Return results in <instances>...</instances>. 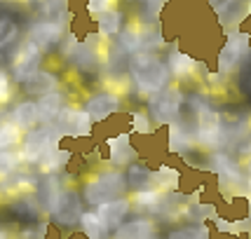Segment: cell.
Masks as SVG:
<instances>
[{"label": "cell", "instance_id": "6da1fadb", "mask_svg": "<svg viewBox=\"0 0 251 239\" xmlns=\"http://www.w3.org/2000/svg\"><path fill=\"white\" fill-rule=\"evenodd\" d=\"M134 77H136L141 92H157L167 82V68L155 56H141L134 64Z\"/></svg>", "mask_w": 251, "mask_h": 239}, {"label": "cell", "instance_id": "7a4b0ae2", "mask_svg": "<svg viewBox=\"0 0 251 239\" xmlns=\"http://www.w3.org/2000/svg\"><path fill=\"white\" fill-rule=\"evenodd\" d=\"M122 188V176L120 174H101L97 181L87 185V199L92 204H106L108 197L120 192Z\"/></svg>", "mask_w": 251, "mask_h": 239}, {"label": "cell", "instance_id": "3957f363", "mask_svg": "<svg viewBox=\"0 0 251 239\" xmlns=\"http://www.w3.org/2000/svg\"><path fill=\"white\" fill-rule=\"evenodd\" d=\"M38 64H40V49L35 40L28 45H24L19 56H17V64H14V73H17V80L22 82H28L31 77H35V71H38Z\"/></svg>", "mask_w": 251, "mask_h": 239}, {"label": "cell", "instance_id": "277c9868", "mask_svg": "<svg viewBox=\"0 0 251 239\" xmlns=\"http://www.w3.org/2000/svg\"><path fill=\"white\" fill-rule=\"evenodd\" d=\"M52 211H54V218L64 225H73L77 220V211H80V204H77V195L66 190V192H59V195L52 199Z\"/></svg>", "mask_w": 251, "mask_h": 239}, {"label": "cell", "instance_id": "5b68a950", "mask_svg": "<svg viewBox=\"0 0 251 239\" xmlns=\"http://www.w3.org/2000/svg\"><path fill=\"white\" fill-rule=\"evenodd\" d=\"M89 113H64L59 120V127L68 136H85L89 131Z\"/></svg>", "mask_w": 251, "mask_h": 239}, {"label": "cell", "instance_id": "8992f818", "mask_svg": "<svg viewBox=\"0 0 251 239\" xmlns=\"http://www.w3.org/2000/svg\"><path fill=\"white\" fill-rule=\"evenodd\" d=\"M244 47H247V35H232L230 43L221 52V71H230L232 66L237 64Z\"/></svg>", "mask_w": 251, "mask_h": 239}, {"label": "cell", "instance_id": "52a82bcc", "mask_svg": "<svg viewBox=\"0 0 251 239\" xmlns=\"http://www.w3.org/2000/svg\"><path fill=\"white\" fill-rule=\"evenodd\" d=\"M219 129H221V120L214 110H202L200 115V136L204 143H216L219 139Z\"/></svg>", "mask_w": 251, "mask_h": 239}, {"label": "cell", "instance_id": "ba28073f", "mask_svg": "<svg viewBox=\"0 0 251 239\" xmlns=\"http://www.w3.org/2000/svg\"><path fill=\"white\" fill-rule=\"evenodd\" d=\"M118 106H120V101L115 96H94V98H89L87 113L92 120H103V118H108L113 110H118Z\"/></svg>", "mask_w": 251, "mask_h": 239}, {"label": "cell", "instance_id": "9c48e42d", "mask_svg": "<svg viewBox=\"0 0 251 239\" xmlns=\"http://www.w3.org/2000/svg\"><path fill=\"white\" fill-rule=\"evenodd\" d=\"M50 129H38L28 134V141H26V148H24V157L26 160H38L43 150L47 148V143H50Z\"/></svg>", "mask_w": 251, "mask_h": 239}, {"label": "cell", "instance_id": "30bf717a", "mask_svg": "<svg viewBox=\"0 0 251 239\" xmlns=\"http://www.w3.org/2000/svg\"><path fill=\"white\" fill-rule=\"evenodd\" d=\"M153 113L157 120H174L178 115V94L169 92V96H160L153 101Z\"/></svg>", "mask_w": 251, "mask_h": 239}, {"label": "cell", "instance_id": "8fae6325", "mask_svg": "<svg viewBox=\"0 0 251 239\" xmlns=\"http://www.w3.org/2000/svg\"><path fill=\"white\" fill-rule=\"evenodd\" d=\"M127 207H129V204H127L125 199H118V202H106V204H101L99 218L103 220V225H106V228H115V225L120 223V218L125 216Z\"/></svg>", "mask_w": 251, "mask_h": 239}, {"label": "cell", "instance_id": "7c38bea8", "mask_svg": "<svg viewBox=\"0 0 251 239\" xmlns=\"http://www.w3.org/2000/svg\"><path fill=\"white\" fill-rule=\"evenodd\" d=\"M59 35H61V24H56V22L40 24V26L33 28V40L40 45L54 43V40H59Z\"/></svg>", "mask_w": 251, "mask_h": 239}, {"label": "cell", "instance_id": "4fadbf2b", "mask_svg": "<svg viewBox=\"0 0 251 239\" xmlns=\"http://www.w3.org/2000/svg\"><path fill=\"white\" fill-rule=\"evenodd\" d=\"M59 110H61V96H59V94H45V96L38 101V115H40V120L56 118Z\"/></svg>", "mask_w": 251, "mask_h": 239}, {"label": "cell", "instance_id": "5bb4252c", "mask_svg": "<svg viewBox=\"0 0 251 239\" xmlns=\"http://www.w3.org/2000/svg\"><path fill=\"white\" fill-rule=\"evenodd\" d=\"M35 120H40L35 103H28V101H26L22 106H17V110H14V122H17L19 127H33Z\"/></svg>", "mask_w": 251, "mask_h": 239}, {"label": "cell", "instance_id": "9a60e30c", "mask_svg": "<svg viewBox=\"0 0 251 239\" xmlns=\"http://www.w3.org/2000/svg\"><path fill=\"white\" fill-rule=\"evenodd\" d=\"M153 225L151 223H143V220H136V223H129L118 232V239H146L151 235Z\"/></svg>", "mask_w": 251, "mask_h": 239}, {"label": "cell", "instance_id": "2e32d148", "mask_svg": "<svg viewBox=\"0 0 251 239\" xmlns=\"http://www.w3.org/2000/svg\"><path fill=\"white\" fill-rule=\"evenodd\" d=\"M110 152H113V160H115V162H127L131 157L129 139H127V136L113 139V141H110Z\"/></svg>", "mask_w": 251, "mask_h": 239}, {"label": "cell", "instance_id": "e0dca14e", "mask_svg": "<svg viewBox=\"0 0 251 239\" xmlns=\"http://www.w3.org/2000/svg\"><path fill=\"white\" fill-rule=\"evenodd\" d=\"M120 22H122V14L115 10H106L103 12V17H101V33H106V35H113V33H118V28H120Z\"/></svg>", "mask_w": 251, "mask_h": 239}, {"label": "cell", "instance_id": "ac0fdd59", "mask_svg": "<svg viewBox=\"0 0 251 239\" xmlns=\"http://www.w3.org/2000/svg\"><path fill=\"white\" fill-rule=\"evenodd\" d=\"M56 85V77L50 75V73H38L33 82H28V92L31 94H43V92H50V89H54Z\"/></svg>", "mask_w": 251, "mask_h": 239}, {"label": "cell", "instance_id": "d6986e66", "mask_svg": "<svg viewBox=\"0 0 251 239\" xmlns=\"http://www.w3.org/2000/svg\"><path fill=\"white\" fill-rule=\"evenodd\" d=\"M17 139H19V124L17 122L14 124H10V122L0 124V150L12 145V143H17Z\"/></svg>", "mask_w": 251, "mask_h": 239}, {"label": "cell", "instance_id": "ffe728a7", "mask_svg": "<svg viewBox=\"0 0 251 239\" xmlns=\"http://www.w3.org/2000/svg\"><path fill=\"white\" fill-rule=\"evenodd\" d=\"M82 225H85V230H87V235L92 239H101V232H103V220L99 216H92V214H85L82 216Z\"/></svg>", "mask_w": 251, "mask_h": 239}, {"label": "cell", "instance_id": "44dd1931", "mask_svg": "<svg viewBox=\"0 0 251 239\" xmlns=\"http://www.w3.org/2000/svg\"><path fill=\"white\" fill-rule=\"evenodd\" d=\"M17 38V26L7 19V17H0V47H5L7 43H12Z\"/></svg>", "mask_w": 251, "mask_h": 239}, {"label": "cell", "instance_id": "7402d4cb", "mask_svg": "<svg viewBox=\"0 0 251 239\" xmlns=\"http://www.w3.org/2000/svg\"><path fill=\"white\" fill-rule=\"evenodd\" d=\"M169 66L174 68V73L183 75V73H188V71L193 68V59H190V56H186V54H181V52H174V54H172Z\"/></svg>", "mask_w": 251, "mask_h": 239}, {"label": "cell", "instance_id": "603a6c76", "mask_svg": "<svg viewBox=\"0 0 251 239\" xmlns=\"http://www.w3.org/2000/svg\"><path fill=\"white\" fill-rule=\"evenodd\" d=\"M169 239H207V230H178Z\"/></svg>", "mask_w": 251, "mask_h": 239}, {"label": "cell", "instance_id": "cb8c5ba5", "mask_svg": "<svg viewBox=\"0 0 251 239\" xmlns=\"http://www.w3.org/2000/svg\"><path fill=\"white\" fill-rule=\"evenodd\" d=\"M17 167V157L10 152H0V174H10Z\"/></svg>", "mask_w": 251, "mask_h": 239}, {"label": "cell", "instance_id": "d4e9b609", "mask_svg": "<svg viewBox=\"0 0 251 239\" xmlns=\"http://www.w3.org/2000/svg\"><path fill=\"white\" fill-rule=\"evenodd\" d=\"M139 45H141V43H139V35H136L134 31L122 35V47H125V49H136Z\"/></svg>", "mask_w": 251, "mask_h": 239}, {"label": "cell", "instance_id": "484cf974", "mask_svg": "<svg viewBox=\"0 0 251 239\" xmlns=\"http://www.w3.org/2000/svg\"><path fill=\"white\" fill-rule=\"evenodd\" d=\"M155 202H157V192L155 190H141L139 192V204L146 207V204H155Z\"/></svg>", "mask_w": 251, "mask_h": 239}, {"label": "cell", "instance_id": "4316f807", "mask_svg": "<svg viewBox=\"0 0 251 239\" xmlns=\"http://www.w3.org/2000/svg\"><path fill=\"white\" fill-rule=\"evenodd\" d=\"M7 96H10V80H7V75L0 71V103L7 101Z\"/></svg>", "mask_w": 251, "mask_h": 239}, {"label": "cell", "instance_id": "83f0119b", "mask_svg": "<svg viewBox=\"0 0 251 239\" xmlns=\"http://www.w3.org/2000/svg\"><path fill=\"white\" fill-rule=\"evenodd\" d=\"M113 0H89V12H106Z\"/></svg>", "mask_w": 251, "mask_h": 239}, {"label": "cell", "instance_id": "f1b7e54d", "mask_svg": "<svg viewBox=\"0 0 251 239\" xmlns=\"http://www.w3.org/2000/svg\"><path fill=\"white\" fill-rule=\"evenodd\" d=\"M129 181H131L134 185H139L141 181H148V171H146V169H139V167H136V169H134V176H131Z\"/></svg>", "mask_w": 251, "mask_h": 239}, {"label": "cell", "instance_id": "f546056e", "mask_svg": "<svg viewBox=\"0 0 251 239\" xmlns=\"http://www.w3.org/2000/svg\"><path fill=\"white\" fill-rule=\"evenodd\" d=\"M0 239H5V235H2V232H0Z\"/></svg>", "mask_w": 251, "mask_h": 239}]
</instances>
